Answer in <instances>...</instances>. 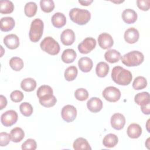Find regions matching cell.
Instances as JSON below:
<instances>
[{
    "mask_svg": "<svg viewBox=\"0 0 150 150\" xmlns=\"http://www.w3.org/2000/svg\"><path fill=\"white\" fill-rule=\"evenodd\" d=\"M18 117L17 112L13 110H10L1 115V121L4 126L11 127L16 122Z\"/></svg>",
    "mask_w": 150,
    "mask_h": 150,
    "instance_id": "8",
    "label": "cell"
},
{
    "mask_svg": "<svg viewBox=\"0 0 150 150\" xmlns=\"http://www.w3.org/2000/svg\"><path fill=\"white\" fill-rule=\"evenodd\" d=\"M69 16L70 19L75 23L79 25H84L90 21L91 13L86 9L74 8L70 11Z\"/></svg>",
    "mask_w": 150,
    "mask_h": 150,
    "instance_id": "2",
    "label": "cell"
},
{
    "mask_svg": "<svg viewBox=\"0 0 150 150\" xmlns=\"http://www.w3.org/2000/svg\"><path fill=\"white\" fill-rule=\"evenodd\" d=\"M149 0H138L137 1V4L138 7L144 11H146L149 9L150 7Z\"/></svg>",
    "mask_w": 150,
    "mask_h": 150,
    "instance_id": "42",
    "label": "cell"
},
{
    "mask_svg": "<svg viewBox=\"0 0 150 150\" xmlns=\"http://www.w3.org/2000/svg\"><path fill=\"white\" fill-rule=\"evenodd\" d=\"M98 42L100 47L103 49H110L114 45L112 36L107 33H102L98 37Z\"/></svg>",
    "mask_w": 150,
    "mask_h": 150,
    "instance_id": "10",
    "label": "cell"
},
{
    "mask_svg": "<svg viewBox=\"0 0 150 150\" xmlns=\"http://www.w3.org/2000/svg\"><path fill=\"white\" fill-rule=\"evenodd\" d=\"M38 9L37 5L34 2H29L25 5L24 12L26 16L28 17H32L35 15Z\"/></svg>",
    "mask_w": 150,
    "mask_h": 150,
    "instance_id": "32",
    "label": "cell"
},
{
    "mask_svg": "<svg viewBox=\"0 0 150 150\" xmlns=\"http://www.w3.org/2000/svg\"><path fill=\"white\" fill-rule=\"evenodd\" d=\"M121 57V53L115 49H110L104 54V58L105 60L110 63L118 62Z\"/></svg>",
    "mask_w": 150,
    "mask_h": 150,
    "instance_id": "21",
    "label": "cell"
},
{
    "mask_svg": "<svg viewBox=\"0 0 150 150\" xmlns=\"http://www.w3.org/2000/svg\"><path fill=\"white\" fill-rule=\"evenodd\" d=\"M40 46L42 50L50 55L57 54L60 49L58 42L50 36L46 37L41 42Z\"/></svg>",
    "mask_w": 150,
    "mask_h": 150,
    "instance_id": "5",
    "label": "cell"
},
{
    "mask_svg": "<svg viewBox=\"0 0 150 150\" xmlns=\"http://www.w3.org/2000/svg\"><path fill=\"white\" fill-rule=\"evenodd\" d=\"M4 45L9 49H15L19 47V39L17 35L9 34L4 38Z\"/></svg>",
    "mask_w": 150,
    "mask_h": 150,
    "instance_id": "14",
    "label": "cell"
},
{
    "mask_svg": "<svg viewBox=\"0 0 150 150\" xmlns=\"http://www.w3.org/2000/svg\"><path fill=\"white\" fill-rule=\"evenodd\" d=\"M147 86L146 79L143 76L137 77L132 83V87L137 90L144 89Z\"/></svg>",
    "mask_w": 150,
    "mask_h": 150,
    "instance_id": "34",
    "label": "cell"
},
{
    "mask_svg": "<svg viewBox=\"0 0 150 150\" xmlns=\"http://www.w3.org/2000/svg\"><path fill=\"white\" fill-rule=\"evenodd\" d=\"M111 125L112 127L117 130L122 129L125 124V118L120 113H115L111 118Z\"/></svg>",
    "mask_w": 150,
    "mask_h": 150,
    "instance_id": "11",
    "label": "cell"
},
{
    "mask_svg": "<svg viewBox=\"0 0 150 150\" xmlns=\"http://www.w3.org/2000/svg\"><path fill=\"white\" fill-rule=\"evenodd\" d=\"M103 97L108 101L114 103L118 101L121 97V92L120 90L114 86H109L103 90Z\"/></svg>",
    "mask_w": 150,
    "mask_h": 150,
    "instance_id": "6",
    "label": "cell"
},
{
    "mask_svg": "<svg viewBox=\"0 0 150 150\" xmlns=\"http://www.w3.org/2000/svg\"><path fill=\"white\" fill-rule=\"evenodd\" d=\"M78 66L81 71L87 73L93 68V63L90 58L88 57H83L79 60Z\"/></svg>",
    "mask_w": 150,
    "mask_h": 150,
    "instance_id": "18",
    "label": "cell"
},
{
    "mask_svg": "<svg viewBox=\"0 0 150 150\" xmlns=\"http://www.w3.org/2000/svg\"><path fill=\"white\" fill-rule=\"evenodd\" d=\"M51 20L53 25L57 28H62L66 25V16L61 12L55 13L52 16Z\"/></svg>",
    "mask_w": 150,
    "mask_h": 150,
    "instance_id": "20",
    "label": "cell"
},
{
    "mask_svg": "<svg viewBox=\"0 0 150 150\" xmlns=\"http://www.w3.org/2000/svg\"><path fill=\"white\" fill-rule=\"evenodd\" d=\"M111 78L118 85L127 86L131 82L132 76L129 70L117 66H115L112 70Z\"/></svg>",
    "mask_w": 150,
    "mask_h": 150,
    "instance_id": "1",
    "label": "cell"
},
{
    "mask_svg": "<svg viewBox=\"0 0 150 150\" xmlns=\"http://www.w3.org/2000/svg\"><path fill=\"white\" fill-rule=\"evenodd\" d=\"M87 106L91 112L94 113L98 112L103 108V102L99 98L92 97L88 100Z\"/></svg>",
    "mask_w": 150,
    "mask_h": 150,
    "instance_id": "15",
    "label": "cell"
},
{
    "mask_svg": "<svg viewBox=\"0 0 150 150\" xmlns=\"http://www.w3.org/2000/svg\"><path fill=\"white\" fill-rule=\"evenodd\" d=\"M36 87V82L35 79L29 77L24 79L21 83V87L26 92L33 91Z\"/></svg>",
    "mask_w": 150,
    "mask_h": 150,
    "instance_id": "24",
    "label": "cell"
},
{
    "mask_svg": "<svg viewBox=\"0 0 150 150\" xmlns=\"http://www.w3.org/2000/svg\"><path fill=\"white\" fill-rule=\"evenodd\" d=\"M140 106L141 111L144 114L149 115L150 114V103Z\"/></svg>",
    "mask_w": 150,
    "mask_h": 150,
    "instance_id": "43",
    "label": "cell"
},
{
    "mask_svg": "<svg viewBox=\"0 0 150 150\" xmlns=\"http://www.w3.org/2000/svg\"><path fill=\"white\" fill-rule=\"evenodd\" d=\"M79 2L81 4V5L83 6H88L90 5L92 2L93 0H90V1H79Z\"/></svg>",
    "mask_w": 150,
    "mask_h": 150,
    "instance_id": "45",
    "label": "cell"
},
{
    "mask_svg": "<svg viewBox=\"0 0 150 150\" xmlns=\"http://www.w3.org/2000/svg\"><path fill=\"white\" fill-rule=\"evenodd\" d=\"M40 6L43 12L49 13L54 9V4L52 0H41Z\"/></svg>",
    "mask_w": 150,
    "mask_h": 150,
    "instance_id": "35",
    "label": "cell"
},
{
    "mask_svg": "<svg viewBox=\"0 0 150 150\" xmlns=\"http://www.w3.org/2000/svg\"><path fill=\"white\" fill-rule=\"evenodd\" d=\"M60 40L64 45H71L75 41L74 32L70 29L64 30L61 33Z\"/></svg>",
    "mask_w": 150,
    "mask_h": 150,
    "instance_id": "13",
    "label": "cell"
},
{
    "mask_svg": "<svg viewBox=\"0 0 150 150\" xmlns=\"http://www.w3.org/2000/svg\"><path fill=\"white\" fill-rule=\"evenodd\" d=\"M7 105V100L2 95L0 96V110H2Z\"/></svg>",
    "mask_w": 150,
    "mask_h": 150,
    "instance_id": "44",
    "label": "cell"
},
{
    "mask_svg": "<svg viewBox=\"0 0 150 150\" xmlns=\"http://www.w3.org/2000/svg\"><path fill=\"white\" fill-rule=\"evenodd\" d=\"M61 114L64 121L67 122H70L76 118L77 110L72 105H66L62 108Z\"/></svg>",
    "mask_w": 150,
    "mask_h": 150,
    "instance_id": "9",
    "label": "cell"
},
{
    "mask_svg": "<svg viewBox=\"0 0 150 150\" xmlns=\"http://www.w3.org/2000/svg\"><path fill=\"white\" fill-rule=\"evenodd\" d=\"M77 73L78 70L77 67L74 66H70L68 67L64 71V78L68 81H73L76 78Z\"/></svg>",
    "mask_w": 150,
    "mask_h": 150,
    "instance_id": "31",
    "label": "cell"
},
{
    "mask_svg": "<svg viewBox=\"0 0 150 150\" xmlns=\"http://www.w3.org/2000/svg\"><path fill=\"white\" fill-rule=\"evenodd\" d=\"M118 142L117 136L114 134H108L106 135L103 140V144L107 148L114 147Z\"/></svg>",
    "mask_w": 150,
    "mask_h": 150,
    "instance_id": "27",
    "label": "cell"
},
{
    "mask_svg": "<svg viewBox=\"0 0 150 150\" xmlns=\"http://www.w3.org/2000/svg\"><path fill=\"white\" fill-rule=\"evenodd\" d=\"M96 46L95 39L88 37L85 38L78 45V50L82 54H87L91 52Z\"/></svg>",
    "mask_w": 150,
    "mask_h": 150,
    "instance_id": "7",
    "label": "cell"
},
{
    "mask_svg": "<svg viewBox=\"0 0 150 150\" xmlns=\"http://www.w3.org/2000/svg\"><path fill=\"white\" fill-rule=\"evenodd\" d=\"M39 100L40 104L45 107H52L57 102V99L53 94L45 95L39 98Z\"/></svg>",
    "mask_w": 150,
    "mask_h": 150,
    "instance_id": "22",
    "label": "cell"
},
{
    "mask_svg": "<svg viewBox=\"0 0 150 150\" xmlns=\"http://www.w3.org/2000/svg\"><path fill=\"white\" fill-rule=\"evenodd\" d=\"M77 56L76 52L72 49H65L62 54V61L65 63H70L74 61Z\"/></svg>",
    "mask_w": 150,
    "mask_h": 150,
    "instance_id": "25",
    "label": "cell"
},
{
    "mask_svg": "<svg viewBox=\"0 0 150 150\" xmlns=\"http://www.w3.org/2000/svg\"><path fill=\"white\" fill-rule=\"evenodd\" d=\"M10 97L12 101L15 103H19L23 100L24 96L22 91L19 90H14L11 93Z\"/></svg>",
    "mask_w": 150,
    "mask_h": 150,
    "instance_id": "40",
    "label": "cell"
},
{
    "mask_svg": "<svg viewBox=\"0 0 150 150\" xmlns=\"http://www.w3.org/2000/svg\"><path fill=\"white\" fill-rule=\"evenodd\" d=\"M75 98L79 101L86 100L88 97V93L87 90L83 88L77 89L74 92Z\"/></svg>",
    "mask_w": 150,
    "mask_h": 150,
    "instance_id": "38",
    "label": "cell"
},
{
    "mask_svg": "<svg viewBox=\"0 0 150 150\" xmlns=\"http://www.w3.org/2000/svg\"><path fill=\"white\" fill-rule=\"evenodd\" d=\"M137 12L132 9H125L122 13V18L124 22L127 24L134 23L137 19Z\"/></svg>",
    "mask_w": 150,
    "mask_h": 150,
    "instance_id": "16",
    "label": "cell"
},
{
    "mask_svg": "<svg viewBox=\"0 0 150 150\" xmlns=\"http://www.w3.org/2000/svg\"><path fill=\"white\" fill-rule=\"evenodd\" d=\"M73 148L75 150H91L90 146L87 140L84 138L80 137L77 138L73 142Z\"/></svg>",
    "mask_w": 150,
    "mask_h": 150,
    "instance_id": "23",
    "label": "cell"
},
{
    "mask_svg": "<svg viewBox=\"0 0 150 150\" xmlns=\"http://www.w3.org/2000/svg\"><path fill=\"white\" fill-rule=\"evenodd\" d=\"M37 144L35 139H26L22 145V149L23 150L31 149L35 150L36 149Z\"/></svg>",
    "mask_w": 150,
    "mask_h": 150,
    "instance_id": "39",
    "label": "cell"
},
{
    "mask_svg": "<svg viewBox=\"0 0 150 150\" xmlns=\"http://www.w3.org/2000/svg\"><path fill=\"white\" fill-rule=\"evenodd\" d=\"M53 89L50 86L47 85H42L40 86L36 91L37 96L39 98H40V97H42L45 95L53 94Z\"/></svg>",
    "mask_w": 150,
    "mask_h": 150,
    "instance_id": "37",
    "label": "cell"
},
{
    "mask_svg": "<svg viewBox=\"0 0 150 150\" xmlns=\"http://www.w3.org/2000/svg\"><path fill=\"white\" fill-rule=\"evenodd\" d=\"M144 59V54L137 50L129 52L121 57L122 63L128 67L139 66L143 62Z\"/></svg>",
    "mask_w": 150,
    "mask_h": 150,
    "instance_id": "3",
    "label": "cell"
},
{
    "mask_svg": "<svg viewBox=\"0 0 150 150\" xmlns=\"http://www.w3.org/2000/svg\"><path fill=\"white\" fill-rule=\"evenodd\" d=\"M9 65L14 71H20L24 66L22 59L18 57H13L9 60Z\"/></svg>",
    "mask_w": 150,
    "mask_h": 150,
    "instance_id": "33",
    "label": "cell"
},
{
    "mask_svg": "<svg viewBox=\"0 0 150 150\" xmlns=\"http://www.w3.org/2000/svg\"><path fill=\"white\" fill-rule=\"evenodd\" d=\"M149 138H148V139H147V140H146V142H148V141H149ZM146 146H148V145H149V143H148V144H146Z\"/></svg>",
    "mask_w": 150,
    "mask_h": 150,
    "instance_id": "47",
    "label": "cell"
},
{
    "mask_svg": "<svg viewBox=\"0 0 150 150\" xmlns=\"http://www.w3.org/2000/svg\"><path fill=\"white\" fill-rule=\"evenodd\" d=\"M139 37L138 30L135 28H129L127 29L124 33V38L126 42L129 44L136 43Z\"/></svg>",
    "mask_w": 150,
    "mask_h": 150,
    "instance_id": "12",
    "label": "cell"
},
{
    "mask_svg": "<svg viewBox=\"0 0 150 150\" xmlns=\"http://www.w3.org/2000/svg\"><path fill=\"white\" fill-rule=\"evenodd\" d=\"M10 137L12 142H19L24 138L25 132L21 128L15 127L11 130Z\"/></svg>",
    "mask_w": 150,
    "mask_h": 150,
    "instance_id": "26",
    "label": "cell"
},
{
    "mask_svg": "<svg viewBox=\"0 0 150 150\" xmlns=\"http://www.w3.org/2000/svg\"><path fill=\"white\" fill-rule=\"evenodd\" d=\"M19 110L21 114L25 117L30 116L33 111L32 105L27 102L21 103L19 106Z\"/></svg>",
    "mask_w": 150,
    "mask_h": 150,
    "instance_id": "36",
    "label": "cell"
},
{
    "mask_svg": "<svg viewBox=\"0 0 150 150\" xmlns=\"http://www.w3.org/2000/svg\"><path fill=\"white\" fill-rule=\"evenodd\" d=\"M149 119L148 120V121H147V122H146V129H147V131H148V132H149L150 131H149Z\"/></svg>",
    "mask_w": 150,
    "mask_h": 150,
    "instance_id": "46",
    "label": "cell"
},
{
    "mask_svg": "<svg viewBox=\"0 0 150 150\" xmlns=\"http://www.w3.org/2000/svg\"><path fill=\"white\" fill-rule=\"evenodd\" d=\"M14 9V5L12 2L8 0H2L0 1V12L2 14H9L12 13Z\"/></svg>",
    "mask_w": 150,
    "mask_h": 150,
    "instance_id": "29",
    "label": "cell"
},
{
    "mask_svg": "<svg viewBox=\"0 0 150 150\" xmlns=\"http://www.w3.org/2000/svg\"><path fill=\"white\" fill-rule=\"evenodd\" d=\"M44 23L39 18L35 19L31 23L29 36L30 40L33 42H38L43 32Z\"/></svg>",
    "mask_w": 150,
    "mask_h": 150,
    "instance_id": "4",
    "label": "cell"
},
{
    "mask_svg": "<svg viewBox=\"0 0 150 150\" xmlns=\"http://www.w3.org/2000/svg\"><path fill=\"white\" fill-rule=\"evenodd\" d=\"M109 69V66L107 63L104 62H99L96 66V73L98 77H104L108 74Z\"/></svg>",
    "mask_w": 150,
    "mask_h": 150,
    "instance_id": "28",
    "label": "cell"
},
{
    "mask_svg": "<svg viewBox=\"0 0 150 150\" xmlns=\"http://www.w3.org/2000/svg\"><path fill=\"white\" fill-rule=\"evenodd\" d=\"M135 102L139 105L150 103L149 94L148 92H142L137 94L134 97Z\"/></svg>",
    "mask_w": 150,
    "mask_h": 150,
    "instance_id": "30",
    "label": "cell"
},
{
    "mask_svg": "<svg viewBox=\"0 0 150 150\" xmlns=\"http://www.w3.org/2000/svg\"><path fill=\"white\" fill-rule=\"evenodd\" d=\"M10 134L6 132H2L0 134V145L5 146L8 145L11 141Z\"/></svg>",
    "mask_w": 150,
    "mask_h": 150,
    "instance_id": "41",
    "label": "cell"
},
{
    "mask_svg": "<svg viewBox=\"0 0 150 150\" xmlns=\"http://www.w3.org/2000/svg\"><path fill=\"white\" fill-rule=\"evenodd\" d=\"M15 22L13 18L10 16L3 17L0 21V28L3 32H9L13 29Z\"/></svg>",
    "mask_w": 150,
    "mask_h": 150,
    "instance_id": "17",
    "label": "cell"
},
{
    "mask_svg": "<svg viewBox=\"0 0 150 150\" xmlns=\"http://www.w3.org/2000/svg\"><path fill=\"white\" fill-rule=\"evenodd\" d=\"M127 132V135L129 138L136 139L141 136L142 134V128L139 124L132 123L128 126Z\"/></svg>",
    "mask_w": 150,
    "mask_h": 150,
    "instance_id": "19",
    "label": "cell"
}]
</instances>
